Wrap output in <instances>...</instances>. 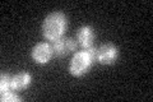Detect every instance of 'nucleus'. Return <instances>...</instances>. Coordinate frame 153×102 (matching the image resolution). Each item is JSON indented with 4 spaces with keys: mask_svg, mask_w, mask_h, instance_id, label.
<instances>
[{
    "mask_svg": "<svg viewBox=\"0 0 153 102\" xmlns=\"http://www.w3.org/2000/svg\"><path fill=\"white\" fill-rule=\"evenodd\" d=\"M96 60H97V50L94 47L84 48V50L76 52L69 64L70 74L74 77L85 74Z\"/></svg>",
    "mask_w": 153,
    "mask_h": 102,
    "instance_id": "f257e3e1",
    "label": "nucleus"
},
{
    "mask_svg": "<svg viewBox=\"0 0 153 102\" xmlns=\"http://www.w3.org/2000/svg\"><path fill=\"white\" fill-rule=\"evenodd\" d=\"M66 28V17L60 12H54L49 14L42 24V33L44 37L49 41H56L61 38Z\"/></svg>",
    "mask_w": 153,
    "mask_h": 102,
    "instance_id": "f03ea898",
    "label": "nucleus"
},
{
    "mask_svg": "<svg viewBox=\"0 0 153 102\" xmlns=\"http://www.w3.org/2000/svg\"><path fill=\"white\" fill-rule=\"evenodd\" d=\"M119 48L112 43H103L97 50V61L102 65H110L116 61Z\"/></svg>",
    "mask_w": 153,
    "mask_h": 102,
    "instance_id": "7ed1b4c3",
    "label": "nucleus"
},
{
    "mask_svg": "<svg viewBox=\"0 0 153 102\" xmlns=\"http://www.w3.org/2000/svg\"><path fill=\"white\" fill-rule=\"evenodd\" d=\"M51 47H52V52H54L55 56L63 57V56H66L68 54H70L71 51L75 50L76 42L70 37H61L59 40L54 41Z\"/></svg>",
    "mask_w": 153,
    "mask_h": 102,
    "instance_id": "20e7f679",
    "label": "nucleus"
},
{
    "mask_svg": "<svg viewBox=\"0 0 153 102\" xmlns=\"http://www.w3.org/2000/svg\"><path fill=\"white\" fill-rule=\"evenodd\" d=\"M52 55H54L52 47H51V45H49V43H46V42L38 43L32 50V59L35 60L37 64H46V63H49Z\"/></svg>",
    "mask_w": 153,
    "mask_h": 102,
    "instance_id": "39448f33",
    "label": "nucleus"
},
{
    "mask_svg": "<svg viewBox=\"0 0 153 102\" xmlns=\"http://www.w3.org/2000/svg\"><path fill=\"white\" fill-rule=\"evenodd\" d=\"M76 37H78L80 46L84 48H89V47H92L93 41H94V31L89 26H84L78 31Z\"/></svg>",
    "mask_w": 153,
    "mask_h": 102,
    "instance_id": "423d86ee",
    "label": "nucleus"
},
{
    "mask_svg": "<svg viewBox=\"0 0 153 102\" xmlns=\"http://www.w3.org/2000/svg\"><path fill=\"white\" fill-rule=\"evenodd\" d=\"M31 75L28 74V73L26 71H21V73H18V74H16L12 78V89L14 91H23V89H26L28 88V86L31 84Z\"/></svg>",
    "mask_w": 153,
    "mask_h": 102,
    "instance_id": "0eeeda50",
    "label": "nucleus"
},
{
    "mask_svg": "<svg viewBox=\"0 0 153 102\" xmlns=\"http://www.w3.org/2000/svg\"><path fill=\"white\" fill-rule=\"evenodd\" d=\"M12 78L8 74H1V80H0V91L7 92L9 88H12Z\"/></svg>",
    "mask_w": 153,
    "mask_h": 102,
    "instance_id": "6e6552de",
    "label": "nucleus"
},
{
    "mask_svg": "<svg viewBox=\"0 0 153 102\" xmlns=\"http://www.w3.org/2000/svg\"><path fill=\"white\" fill-rule=\"evenodd\" d=\"M1 101L3 102H16V101H21V98L13 93L10 91H7V92H1Z\"/></svg>",
    "mask_w": 153,
    "mask_h": 102,
    "instance_id": "1a4fd4ad",
    "label": "nucleus"
}]
</instances>
